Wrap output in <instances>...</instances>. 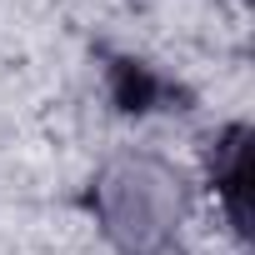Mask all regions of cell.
Wrapping results in <instances>:
<instances>
[{
  "instance_id": "obj_1",
  "label": "cell",
  "mask_w": 255,
  "mask_h": 255,
  "mask_svg": "<svg viewBox=\"0 0 255 255\" xmlns=\"http://www.w3.org/2000/svg\"><path fill=\"white\" fill-rule=\"evenodd\" d=\"M120 75H125V85H130V90H120V105L125 110H145V100L165 90L155 75H145V65H120Z\"/></svg>"
}]
</instances>
